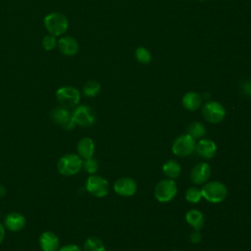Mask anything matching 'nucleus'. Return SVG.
Instances as JSON below:
<instances>
[{
  "mask_svg": "<svg viewBox=\"0 0 251 251\" xmlns=\"http://www.w3.org/2000/svg\"><path fill=\"white\" fill-rule=\"evenodd\" d=\"M58 251H82L77 245L75 244H67L63 247H60Z\"/></svg>",
  "mask_w": 251,
  "mask_h": 251,
  "instance_id": "29",
  "label": "nucleus"
},
{
  "mask_svg": "<svg viewBox=\"0 0 251 251\" xmlns=\"http://www.w3.org/2000/svg\"><path fill=\"white\" fill-rule=\"evenodd\" d=\"M187 133L190 136H192L194 139L201 138L206 134V127L203 124L199 122H193L188 126Z\"/></svg>",
  "mask_w": 251,
  "mask_h": 251,
  "instance_id": "22",
  "label": "nucleus"
},
{
  "mask_svg": "<svg viewBox=\"0 0 251 251\" xmlns=\"http://www.w3.org/2000/svg\"><path fill=\"white\" fill-rule=\"evenodd\" d=\"M43 23L48 33L54 36H61L67 31L69 26L68 19L65 15L59 12H53L46 15Z\"/></svg>",
  "mask_w": 251,
  "mask_h": 251,
  "instance_id": "3",
  "label": "nucleus"
},
{
  "mask_svg": "<svg viewBox=\"0 0 251 251\" xmlns=\"http://www.w3.org/2000/svg\"><path fill=\"white\" fill-rule=\"evenodd\" d=\"M26 224L25 216L18 212H12L5 216L4 218V226L10 231L17 232L22 230Z\"/></svg>",
  "mask_w": 251,
  "mask_h": 251,
  "instance_id": "13",
  "label": "nucleus"
},
{
  "mask_svg": "<svg viewBox=\"0 0 251 251\" xmlns=\"http://www.w3.org/2000/svg\"><path fill=\"white\" fill-rule=\"evenodd\" d=\"M82 168L89 175H95V173L98 171L99 164L96 159L91 157V158L82 160Z\"/></svg>",
  "mask_w": 251,
  "mask_h": 251,
  "instance_id": "25",
  "label": "nucleus"
},
{
  "mask_svg": "<svg viewBox=\"0 0 251 251\" xmlns=\"http://www.w3.org/2000/svg\"><path fill=\"white\" fill-rule=\"evenodd\" d=\"M181 103L186 110L196 111L202 105V96L195 91H188L183 95Z\"/></svg>",
  "mask_w": 251,
  "mask_h": 251,
  "instance_id": "18",
  "label": "nucleus"
},
{
  "mask_svg": "<svg viewBox=\"0 0 251 251\" xmlns=\"http://www.w3.org/2000/svg\"><path fill=\"white\" fill-rule=\"evenodd\" d=\"M85 188L87 192H89L91 195L101 198L108 194L110 186H109L108 180L103 176H97V175H91L86 179Z\"/></svg>",
  "mask_w": 251,
  "mask_h": 251,
  "instance_id": "8",
  "label": "nucleus"
},
{
  "mask_svg": "<svg viewBox=\"0 0 251 251\" xmlns=\"http://www.w3.org/2000/svg\"><path fill=\"white\" fill-rule=\"evenodd\" d=\"M164 175L170 179H176L180 175V165L175 160H168L163 164L162 167Z\"/></svg>",
  "mask_w": 251,
  "mask_h": 251,
  "instance_id": "20",
  "label": "nucleus"
},
{
  "mask_svg": "<svg viewBox=\"0 0 251 251\" xmlns=\"http://www.w3.org/2000/svg\"><path fill=\"white\" fill-rule=\"evenodd\" d=\"M94 151L95 144L90 137H82L76 144L77 155L83 160L93 157Z\"/></svg>",
  "mask_w": 251,
  "mask_h": 251,
  "instance_id": "17",
  "label": "nucleus"
},
{
  "mask_svg": "<svg viewBox=\"0 0 251 251\" xmlns=\"http://www.w3.org/2000/svg\"><path fill=\"white\" fill-rule=\"evenodd\" d=\"M135 57L137 61L141 64H149L151 62V54L150 52L144 47H138L135 50Z\"/></svg>",
  "mask_w": 251,
  "mask_h": 251,
  "instance_id": "26",
  "label": "nucleus"
},
{
  "mask_svg": "<svg viewBox=\"0 0 251 251\" xmlns=\"http://www.w3.org/2000/svg\"><path fill=\"white\" fill-rule=\"evenodd\" d=\"M73 120L76 125L80 126H90L95 122V115L93 110L87 106V105H79L75 108V110L72 112Z\"/></svg>",
  "mask_w": 251,
  "mask_h": 251,
  "instance_id": "9",
  "label": "nucleus"
},
{
  "mask_svg": "<svg viewBox=\"0 0 251 251\" xmlns=\"http://www.w3.org/2000/svg\"><path fill=\"white\" fill-rule=\"evenodd\" d=\"M39 246L42 251H58L60 248V240L57 234L47 230L39 236Z\"/></svg>",
  "mask_w": 251,
  "mask_h": 251,
  "instance_id": "14",
  "label": "nucleus"
},
{
  "mask_svg": "<svg viewBox=\"0 0 251 251\" xmlns=\"http://www.w3.org/2000/svg\"><path fill=\"white\" fill-rule=\"evenodd\" d=\"M4 237H5V226L2 224H0V244L3 242Z\"/></svg>",
  "mask_w": 251,
  "mask_h": 251,
  "instance_id": "31",
  "label": "nucleus"
},
{
  "mask_svg": "<svg viewBox=\"0 0 251 251\" xmlns=\"http://www.w3.org/2000/svg\"><path fill=\"white\" fill-rule=\"evenodd\" d=\"M177 192V187L174 179L165 178L160 180L154 189V195L159 202L166 203L175 198Z\"/></svg>",
  "mask_w": 251,
  "mask_h": 251,
  "instance_id": "5",
  "label": "nucleus"
},
{
  "mask_svg": "<svg viewBox=\"0 0 251 251\" xmlns=\"http://www.w3.org/2000/svg\"><path fill=\"white\" fill-rule=\"evenodd\" d=\"M42 46L47 51L53 50L57 46L56 36H54L52 34H49V33L47 35H45L42 39Z\"/></svg>",
  "mask_w": 251,
  "mask_h": 251,
  "instance_id": "27",
  "label": "nucleus"
},
{
  "mask_svg": "<svg viewBox=\"0 0 251 251\" xmlns=\"http://www.w3.org/2000/svg\"><path fill=\"white\" fill-rule=\"evenodd\" d=\"M196 142L195 139L188 133L181 134L176 137L172 145L173 153L177 157H186L195 150Z\"/></svg>",
  "mask_w": 251,
  "mask_h": 251,
  "instance_id": "7",
  "label": "nucleus"
},
{
  "mask_svg": "<svg viewBox=\"0 0 251 251\" xmlns=\"http://www.w3.org/2000/svg\"><path fill=\"white\" fill-rule=\"evenodd\" d=\"M185 199L192 204H196L198 203L201 198H202V193H201V189H199L198 187L195 186H191L189 187L186 191H185Z\"/></svg>",
  "mask_w": 251,
  "mask_h": 251,
  "instance_id": "24",
  "label": "nucleus"
},
{
  "mask_svg": "<svg viewBox=\"0 0 251 251\" xmlns=\"http://www.w3.org/2000/svg\"><path fill=\"white\" fill-rule=\"evenodd\" d=\"M200 1H206V0H200Z\"/></svg>",
  "mask_w": 251,
  "mask_h": 251,
  "instance_id": "34",
  "label": "nucleus"
},
{
  "mask_svg": "<svg viewBox=\"0 0 251 251\" xmlns=\"http://www.w3.org/2000/svg\"><path fill=\"white\" fill-rule=\"evenodd\" d=\"M101 90V85L96 80H88L84 83L82 92L87 97H95Z\"/></svg>",
  "mask_w": 251,
  "mask_h": 251,
  "instance_id": "23",
  "label": "nucleus"
},
{
  "mask_svg": "<svg viewBox=\"0 0 251 251\" xmlns=\"http://www.w3.org/2000/svg\"><path fill=\"white\" fill-rule=\"evenodd\" d=\"M185 220L190 226H192L194 229H198V230L203 227L204 222H205L203 214L196 209L189 210L185 215Z\"/></svg>",
  "mask_w": 251,
  "mask_h": 251,
  "instance_id": "19",
  "label": "nucleus"
},
{
  "mask_svg": "<svg viewBox=\"0 0 251 251\" xmlns=\"http://www.w3.org/2000/svg\"><path fill=\"white\" fill-rule=\"evenodd\" d=\"M60 52L66 56H74L78 51V43L72 36H63L57 41Z\"/></svg>",
  "mask_w": 251,
  "mask_h": 251,
  "instance_id": "16",
  "label": "nucleus"
},
{
  "mask_svg": "<svg viewBox=\"0 0 251 251\" xmlns=\"http://www.w3.org/2000/svg\"><path fill=\"white\" fill-rule=\"evenodd\" d=\"M82 251H106V248L100 238L90 236L84 241Z\"/></svg>",
  "mask_w": 251,
  "mask_h": 251,
  "instance_id": "21",
  "label": "nucleus"
},
{
  "mask_svg": "<svg viewBox=\"0 0 251 251\" xmlns=\"http://www.w3.org/2000/svg\"><path fill=\"white\" fill-rule=\"evenodd\" d=\"M51 120L67 130H71L75 126V124L73 120L72 112L70 111V109L64 108L62 106L53 109V111L51 112Z\"/></svg>",
  "mask_w": 251,
  "mask_h": 251,
  "instance_id": "10",
  "label": "nucleus"
},
{
  "mask_svg": "<svg viewBox=\"0 0 251 251\" xmlns=\"http://www.w3.org/2000/svg\"><path fill=\"white\" fill-rule=\"evenodd\" d=\"M203 118L211 124H220L226 117L225 107L217 101H208L201 110Z\"/></svg>",
  "mask_w": 251,
  "mask_h": 251,
  "instance_id": "6",
  "label": "nucleus"
},
{
  "mask_svg": "<svg viewBox=\"0 0 251 251\" xmlns=\"http://www.w3.org/2000/svg\"><path fill=\"white\" fill-rule=\"evenodd\" d=\"M243 90H244V92H245L247 95L251 96V80H248V81H246V82L244 83V85H243Z\"/></svg>",
  "mask_w": 251,
  "mask_h": 251,
  "instance_id": "30",
  "label": "nucleus"
},
{
  "mask_svg": "<svg viewBox=\"0 0 251 251\" xmlns=\"http://www.w3.org/2000/svg\"><path fill=\"white\" fill-rule=\"evenodd\" d=\"M211 176V167L206 162L197 163L191 173H190V179L195 184H204L208 181Z\"/></svg>",
  "mask_w": 251,
  "mask_h": 251,
  "instance_id": "12",
  "label": "nucleus"
},
{
  "mask_svg": "<svg viewBox=\"0 0 251 251\" xmlns=\"http://www.w3.org/2000/svg\"><path fill=\"white\" fill-rule=\"evenodd\" d=\"M59 104L67 109L75 108L80 100V92L74 86H62L56 91Z\"/></svg>",
  "mask_w": 251,
  "mask_h": 251,
  "instance_id": "4",
  "label": "nucleus"
},
{
  "mask_svg": "<svg viewBox=\"0 0 251 251\" xmlns=\"http://www.w3.org/2000/svg\"><path fill=\"white\" fill-rule=\"evenodd\" d=\"M189 239H190V241H191L192 243L197 244V243L201 242V240H202V235H201V233H200V231H199L198 229H195L194 231H192V232L190 233Z\"/></svg>",
  "mask_w": 251,
  "mask_h": 251,
  "instance_id": "28",
  "label": "nucleus"
},
{
  "mask_svg": "<svg viewBox=\"0 0 251 251\" xmlns=\"http://www.w3.org/2000/svg\"><path fill=\"white\" fill-rule=\"evenodd\" d=\"M137 189V184L135 180L131 177H121L114 183V191L121 196L129 197L135 194Z\"/></svg>",
  "mask_w": 251,
  "mask_h": 251,
  "instance_id": "11",
  "label": "nucleus"
},
{
  "mask_svg": "<svg viewBox=\"0 0 251 251\" xmlns=\"http://www.w3.org/2000/svg\"><path fill=\"white\" fill-rule=\"evenodd\" d=\"M173 251H179V250H173Z\"/></svg>",
  "mask_w": 251,
  "mask_h": 251,
  "instance_id": "33",
  "label": "nucleus"
},
{
  "mask_svg": "<svg viewBox=\"0 0 251 251\" xmlns=\"http://www.w3.org/2000/svg\"><path fill=\"white\" fill-rule=\"evenodd\" d=\"M202 198L211 203H221L227 196V188L221 181H209L206 182L201 188Z\"/></svg>",
  "mask_w": 251,
  "mask_h": 251,
  "instance_id": "2",
  "label": "nucleus"
},
{
  "mask_svg": "<svg viewBox=\"0 0 251 251\" xmlns=\"http://www.w3.org/2000/svg\"><path fill=\"white\" fill-rule=\"evenodd\" d=\"M82 169V159L74 153L63 155L57 162V170L64 176H73Z\"/></svg>",
  "mask_w": 251,
  "mask_h": 251,
  "instance_id": "1",
  "label": "nucleus"
},
{
  "mask_svg": "<svg viewBox=\"0 0 251 251\" xmlns=\"http://www.w3.org/2000/svg\"><path fill=\"white\" fill-rule=\"evenodd\" d=\"M6 194V187L2 184H0V197L4 196Z\"/></svg>",
  "mask_w": 251,
  "mask_h": 251,
  "instance_id": "32",
  "label": "nucleus"
},
{
  "mask_svg": "<svg viewBox=\"0 0 251 251\" xmlns=\"http://www.w3.org/2000/svg\"><path fill=\"white\" fill-rule=\"evenodd\" d=\"M195 150L203 159H212L217 152L216 143L208 138H201L195 146Z\"/></svg>",
  "mask_w": 251,
  "mask_h": 251,
  "instance_id": "15",
  "label": "nucleus"
}]
</instances>
